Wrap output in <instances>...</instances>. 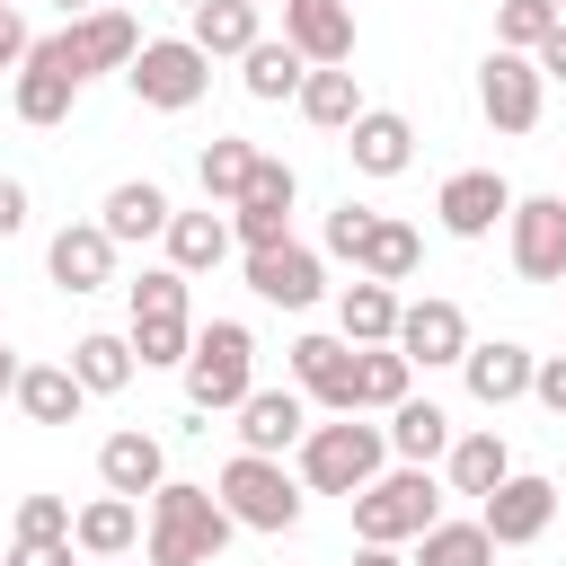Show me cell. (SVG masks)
<instances>
[{
    "mask_svg": "<svg viewBox=\"0 0 566 566\" xmlns=\"http://www.w3.org/2000/svg\"><path fill=\"white\" fill-rule=\"evenodd\" d=\"M18 539H71V504L62 495H18Z\"/></svg>",
    "mask_w": 566,
    "mask_h": 566,
    "instance_id": "ab89813d",
    "label": "cell"
},
{
    "mask_svg": "<svg viewBox=\"0 0 566 566\" xmlns=\"http://www.w3.org/2000/svg\"><path fill=\"white\" fill-rule=\"evenodd\" d=\"M416 566H495V531L486 522H433L416 539Z\"/></svg>",
    "mask_w": 566,
    "mask_h": 566,
    "instance_id": "d590c367",
    "label": "cell"
},
{
    "mask_svg": "<svg viewBox=\"0 0 566 566\" xmlns=\"http://www.w3.org/2000/svg\"><path fill=\"white\" fill-rule=\"evenodd\" d=\"M133 53H142V27H133V9H88V18H71L62 35H35V53H27V62L88 80V71H124Z\"/></svg>",
    "mask_w": 566,
    "mask_h": 566,
    "instance_id": "5b68a950",
    "label": "cell"
},
{
    "mask_svg": "<svg viewBox=\"0 0 566 566\" xmlns=\"http://www.w3.org/2000/svg\"><path fill=\"white\" fill-rule=\"evenodd\" d=\"M354 566H407V557H398V548H380V539H363V557H354Z\"/></svg>",
    "mask_w": 566,
    "mask_h": 566,
    "instance_id": "c3c4849f",
    "label": "cell"
},
{
    "mask_svg": "<svg viewBox=\"0 0 566 566\" xmlns=\"http://www.w3.org/2000/svg\"><path fill=\"white\" fill-rule=\"evenodd\" d=\"M230 239H239V230H230L212 203H203V212H177V221H168V265H177V274H212V265L230 256Z\"/></svg>",
    "mask_w": 566,
    "mask_h": 566,
    "instance_id": "83f0119b",
    "label": "cell"
},
{
    "mask_svg": "<svg viewBox=\"0 0 566 566\" xmlns=\"http://www.w3.org/2000/svg\"><path fill=\"white\" fill-rule=\"evenodd\" d=\"M380 460H389V424H363V407L301 433V486H310V495H345V504H354V495L380 478Z\"/></svg>",
    "mask_w": 566,
    "mask_h": 566,
    "instance_id": "7a4b0ae2",
    "label": "cell"
},
{
    "mask_svg": "<svg viewBox=\"0 0 566 566\" xmlns=\"http://www.w3.org/2000/svg\"><path fill=\"white\" fill-rule=\"evenodd\" d=\"M71 97H80V80H71V71H44V62H27V71H18V124H35V133H44V124H62V115H71Z\"/></svg>",
    "mask_w": 566,
    "mask_h": 566,
    "instance_id": "8d00e7d4",
    "label": "cell"
},
{
    "mask_svg": "<svg viewBox=\"0 0 566 566\" xmlns=\"http://www.w3.org/2000/svg\"><path fill=\"white\" fill-rule=\"evenodd\" d=\"M124 80H133V97H142L150 115H186V106L212 88V53H203L195 35H159V44H142V53L124 62Z\"/></svg>",
    "mask_w": 566,
    "mask_h": 566,
    "instance_id": "8992f818",
    "label": "cell"
},
{
    "mask_svg": "<svg viewBox=\"0 0 566 566\" xmlns=\"http://www.w3.org/2000/svg\"><path fill=\"white\" fill-rule=\"evenodd\" d=\"M531 371H539V354H531V345H513V336H495V345H469V354H460V380H469V398H478V407H513V398H531Z\"/></svg>",
    "mask_w": 566,
    "mask_h": 566,
    "instance_id": "2e32d148",
    "label": "cell"
},
{
    "mask_svg": "<svg viewBox=\"0 0 566 566\" xmlns=\"http://www.w3.org/2000/svg\"><path fill=\"white\" fill-rule=\"evenodd\" d=\"M548 27H557V0H504L495 9V44H513V53H539Z\"/></svg>",
    "mask_w": 566,
    "mask_h": 566,
    "instance_id": "f35d334b",
    "label": "cell"
},
{
    "mask_svg": "<svg viewBox=\"0 0 566 566\" xmlns=\"http://www.w3.org/2000/svg\"><path fill=\"white\" fill-rule=\"evenodd\" d=\"M133 354H142V371H150V363H177V371H186L195 318H186V310H142V318H133Z\"/></svg>",
    "mask_w": 566,
    "mask_h": 566,
    "instance_id": "74e56055",
    "label": "cell"
},
{
    "mask_svg": "<svg viewBox=\"0 0 566 566\" xmlns=\"http://www.w3.org/2000/svg\"><path fill=\"white\" fill-rule=\"evenodd\" d=\"M18 230H27V186L0 177V239H18Z\"/></svg>",
    "mask_w": 566,
    "mask_h": 566,
    "instance_id": "bcb514c9",
    "label": "cell"
},
{
    "mask_svg": "<svg viewBox=\"0 0 566 566\" xmlns=\"http://www.w3.org/2000/svg\"><path fill=\"white\" fill-rule=\"evenodd\" d=\"M292 380H301L310 407L354 416V345H345V336H301V345H292Z\"/></svg>",
    "mask_w": 566,
    "mask_h": 566,
    "instance_id": "9a60e30c",
    "label": "cell"
},
{
    "mask_svg": "<svg viewBox=\"0 0 566 566\" xmlns=\"http://www.w3.org/2000/svg\"><path fill=\"white\" fill-rule=\"evenodd\" d=\"M18 371H27V363H18L9 345H0V398H18Z\"/></svg>",
    "mask_w": 566,
    "mask_h": 566,
    "instance_id": "681fc988",
    "label": "cell"
},
{
    "mask_svg": "<svg viewBox=\"0 0 566 566\" xmlns=\"http://www.w3.org/2000/svg\"><path fill=\"white\" fill-rule=\"evenodd\" d=\"M345 150H354L363 177H407V159H416V124L389 115V106H363L354 133H345Z\"/></svg>",
    "mask_w": 566,
    "mask_h": 566,
    "instance_id": "ffe728a7",
    "label": "cell"
},
{
    "mask_svg": "<svg viewBox=\"0 0 566 566\" xmlns=\"http://www.w3.org/2000/svg\"><path fill=\"white\" fill-rule=\"evenodd\" d=\"M53 9H62V18H88V0H53Z\"/></svg>",
    "mask_w": 566,
    "mask_h": 566,
    "instance_id": "f907efd6",
    "label": "cell"
},
{
    "mask_svg": "<svg viewBox=\"0 0 566 566\" xmlns=\"http://www.w3.org/2000/svg\"><path fill=\"white\" fill-rule=\"evenodd\" d=\"M97 478H106V495H159V478H168V460H159V442L142 433V424H124V433H106L97 442Z\"/></svg>",
    "mask_w": 566,
    "mask_h": 566,
    "instance_id": "44dd1931",
    "label": "cell"
},
{
    "mask_svg": "<svg viewBox=\"0 0 566 566\" xmlns=\"http://www.w3.org/2000/svg\"><path fill=\"white\" fill-rule=\"evenodd\" d=\"M318 248H301V239H283V248H248V292L256 301H274V310H310L318 301Z\"/></svg>",
    "mask_w": 566,
    "mask_h": 566,
    "instance_id": "5bb4252c",
    "label": "cell"
},
{
    "mask_svg": "<svg viewBox=\"0 0 566 566\" xmlns=\"http://www.w3.org/2000/svg\"><path fill=\"white\" fill-rule=\"evenodd\" d=\"M44 265H53L62 292H97V283L115 274V239H106V221H62L53 248H44Z\"/></svg>",
    "mask_w": 566,
    "mask_h": 566,
    "instance_id": "ac0fdd59",
    "label": "cell"
},
{
    "mask_svg": "<svg viewBox=\"0 0 566 566\" xmlns=\"http://www.w3.org/2000/svg\"><path fill=\"white\" fill-rule=\"evenodd\" d=\"M292 195H301V177H292L283 159H256L248 195L230 203V230H239V248H283V239H292Z\"/></svg>",
    "mask_w": 566,
    "mask_h": 566,
    "instance_id": "8fae6325",
    "label": "cell"
},
{
    "mask_svg": "<svg viewBox=\"0 0 566 566\" xmlns=\"http://www.w3.org/2000/svg\"><path fill=\"white\" fill-rule=\"evenodd\" d=\"M80 539H9V566H71Z\"/></svg>",
    "mask_w": 566,
    "mask_h": 566,
    "instance_id": "ee69618b",
    "label": "cell"
},
{
    "mask_svg": "<svg viewBox=\"0 0 566 566\" xmlns=\"http://www.w3.org/2000/svg\"><path fill=\"white\" fill-rule=\"evenodd\" d=\"M18 407H27V424H80L88 389H80L71 363H27L18 371Z\"/></svg>",
    "mask_w": 566,
    "mask_h": 566,
    "instance_id": "cb8c5ba5",
    "label": "cell"
},
{
    "mask_svg": "<svg viewBox=\"0 0 566 566\" xmlns=\"http://www.w3.org/2000/svg\"><path fill=\"white\" fill-rule=\"evenodd\" d=\"M398 310H407V301H398L389 283L354 274L345 301H336V336H345V345H398Z\"/></svg>",
    "mask_w": 566,
    "mask_h": 566,
    "instance_id": "7402d4cb",
    "label": "cell"
},
{
    "mask_svg": "<svg viewBox=\"0 0 566 566\" xmlns=\"http://www.w3.org/2000/svg\"><path fill=\"white\" fill-rule=\"evenodd\" d=\"M230 504L212 495V486H186V478H159V495H150V566H212L221 548H230Z\"/></svg>",
    "mask_w": 566,
    "mask_h": 566,
    "instance_id": "6da1fadb",
    "label": "cell"
},
{
    "mask_svg": "<svg viewBox=\"0 0 566 566\" xmlns=\"http://www.w3.org/2000/svg\"><path fill=\"white\" fill-rule=\"evenodd\" d=\"M301 433H310V398H301V389H248V398H239V451L283 460Z\"/></svg>",
    "mask_w": 566,
    "mask_h": 566,
    "instance_id": "e0dca14e",
    "label": "cell"
},
{
    "mask_svg": "<svg viewBox=\"0 0 566 566\" xmlns=\"http://www.w3.org/2000/svg\"><path fill=\"white\" fill-rule=\"evenodd\" d=\"M442 522V486L407 460V469H380L363 495H354V539H380V548H398V539H424Z\"/></svg>",
    "mask_w": 566,
    "mask_h": 566,
    "instance_id": "277c9868",
    "label": "cell"
},
{
    "mask_svg": "<svg viewBox=\"0 0 566 566\" xmlns=\"http://www.w3.org/2000/svg\"><path fill=\"white\" fill-rule=\"evenodd\" d=\"M27 53H35V35H27V18L0 0V71H9V62H27Z\"/></svg>",
    "mask_w": 566,
    "mask_h": 566,
    "instance_id": "f6af8a7d",
    "label": "cell"
},
{
    "mask_svg": "<svg viewBox=\"0 0 566 566\" xmlns=\"http://www.w3.org/2000/svg\"><path fill=\"white\" fill-rule=\"evenodd\" d=\"M212 495L230 504V522H239V531H274V539H283V531L301 522V486H292V478H283V460H265V451H239V460L212 478Z\"/></svg>",
    "mask_w": 566,
    "mask_h": 566,
    "instance_id": "52a82bcc",
    "label": "cell"
},
{
    "mask_svg": "<svg viewBox=\"0 0 566 566\" xmlns=\"http://www.w3.org/2000/svg\"><path fill=\"white\" fill-rule=\"evenodd\" d=\"M557 18H566V0H557Z\"/></svg>",
    "mask_w": 566,
    "mask_h": 566,
    "instance_id": "db71d44e",
    "label": "cell"
},
{
    "mask_svg": "<svg viewBox=\"0 0 566 566\" xmlns=\"http://www.w3.org/2000/svg\"><path fill=\"white\" fill-rule=\"evenodd\" d=\"M398 398H416V363L398 354V345H363L354 354V407H398Z\"/></svg>",
    "mask_w": 566,
    "mask_h": 566,
    "instance_id": "f1b7e54d",
    "label": "cell"
},
{
    "mask_svg": "<svg viewBox=\"0 0 566 566\" xmlns=\"http://www.w3.org/2000/svg\"><path fill=\"white\" fill-rule=\"evenodd\" d=\"M203 53H248L256 44V0H195V27H186Z\"/></svg>",
    "mask_w": 566,
    "mask_h": 566,
    "instance_id": "e575fe53",
    "label": "cell"
},
{
    "mask_svg": "<svg viewBox=\"0 0 566 566\" xmlns=\"http://www.w3.org/2000/svg\"><path fill=\"white\" fill-rule=\"evenodd\" d=\"M531 62H539V80H566V18H557V27H548V44H539V53H531Z\"/></svg>",
    "mask_w": 566,
    "mask_h": 566,
    "instance_id": "7dc6e473",
    "label": "cell"
},
{
    "mask_svg": "<svg viewBox=\"0 0 566 566\" xmlns=\"http://www.w3.org/2000/svg\"><path fill=\"white\" fill-rule=\"evenodd\" d=\"M97 221H106V239H115V248H124V239H168L177 203H168L150 177H124V186L106 195V212H97Z\"/></svg>",
    "mask_w": 566,
    "mask_h": 566,
    "instance_id": "603a6c76",
    "label": "cell"
},
{
    "mask_svg": "<svg viewBox=\"0 0 566 566\" xmlns=\"http://www.w3.org/2000/svg\"><path fill=\"white\" fill-rule=\"evenodd\" d=\"M133 363H142L133 336H80V345H71V371H80L88 398H115V389L133 380Z\"/></svg>",
    "mask_w": 566,
    "mask_h": 566,
    "instance_id": "836d02e7",
    "label": "cell"
},
{
    "mask_svg": "<svg viewBox=\"0 0 566 566\" xmlns=\"http://www.w3.org/2000/svg\"><path fill=\"white\" fill-rule=\"evenodd\" d=\"M389 451L416 460V469L442 460V451H451V416H442L433 398H398V407H389Z\"/></svg>",
    "mask_w": 566,
    "mask_h": 566,
    "instance_id": "f546056e",
    "label": "cell"
},
{
    "mask_svg": "<svg viewBox=\"0 0 566 566\" xmlns=\"http://www.w3.org/2000/svg\"><path fill=\"white\" fill-rule=\"evenodd\" d=\"M557 292H566V283H557Z\"/></svg>",
    "mask_w": 566,
    "mask_h": 566,
    "instance_id": "11a10c76",
    "label": "cell"
},
{
    "mask_svg": "<svg viewBox=\"0 0 566 566\" xmlns=\"http://www.w3.org/2000/svg\"><path fill=\"white\" fill-rule=\"evenodd\" d=\"M504 478H513V451H504V433H495V424L451 442V495H495Z\"/></svg>",
    "mask_w": 566,
    "mask_h": 566,
    "instance_id": "4dcf8cb0",
    "label": "cell"
},
{
    "mask_svg": "<svg viewBox=\"0 0 566 566\" xmlns=\"http://www.w3.org/2000/svg\"><path fill=\"white\" fill-rule=\"evenodd\" d=\"M301 115H310L318 133H354V115H363L354 71H345V62H310V80H301Z\"/></svg>",
    "mask_w": 566,
    "mask_h": 566,
    "instance_id": "4316f807",
    "label": "cell"
},
{
    "mask_svg": "<svg viewBox=\"0 0 566 566\" xmlns=\"http://www.w3.org/2000/svg\"><path fill=\"white\" fill-rule=\"evenodd\" d=\"M371 221H380V212H363V203H336V212H327V256H354V248L371 239Z\"/></svg>",
    "mask_w": 566,
    "mask_h": 566,
    "instance_id": "b9f144b4",
    "label": "cell"
},
{
    "mask_svg": "<svg viewBox=\"0 0 566 566\" xmlns=\"http://www.w3.org/2000/svg\"><path fill=\"white\" fill-rule=\"evenodd\" d=\"M142 9H150V0H142Z\"/></svg>",
    "mask_w": 566,
    "mask_h": 566,
    "instance_id": "9f6ffc18",
    "label": "cell"
},
{
    "mask_svg": "<svg viewBox=\"0 0 566 566\" xmlns=\"http://www.w3.org/2000/svg\"><path fill=\"white\" fill-rule=\"evenodd\" d=\"M478 522L495 531V548H531V539L557 522V478H531V469H513L495 495H478Z\"/></svg>",
    "mask_w": 566,
    "mask_h": 566,
    "instance_id": "30bf717a",
    "label": "cell"
},
{
    "mask_svg": "<svg viewBox=\"0 0 566 566\" xmlns=\"http://www.w3.org/2000/svg\"><path fill=\"white\" fill-rule=\"evenodd\" d=\"M283 44L310 62H354V0H283Z\"/></svg>",
    "mask_w": 566,
    "mask_h": 566,
    "instance_id": "d6986e66",
    "label": "cell"
},
{
    "mask_svg": "<svg viewBox=\"0 0 566 566\" xmlns=\"http://www.w3.org/2000/svg\"><path fill=\"white\" fill-rule=\"evenodd\" d=\"M398 354H407V363H424V371L460 363V354H469V318H460V301H442V292L407 301V310H398Z\"/></svg>",
    "mask_w": 566,
    "mask_h": 566,
    "instance_id": "4fadbf2b",
    "label": "cell"
},
{
    "mask_svg": "<svg viewBox=\"0 0 566 566\" xmlns=\"http://www.w3.org/2000/svg\"><path fill=\"white\" fill-rule=\"evenodd\" d=\"M513 274L531 283H566V195H513Z\"/></svg>",
    "mask_w": 566,
    "mask_h": 566,
    "instance_id": "ba28073f",
    "label": "cell"
},
{
    "mask_svg": "<svg viewBox=\"0 0 566 566\" xmlns=\"http://www.w3.org/2000/svg\"><path fill=\"white\" fill-rule=\"evenodd\" d=\"M539 62L531 53H513V44H495L486 53V71H478V106H486V124L495 133H531L539 124Z\"/></svg>",
    "mask_w": 566,
    "mask_h": 566,
    "instance_id": "9c48e42d",
    "label": "cell"
},
{
    "mask_svg": "<svg viewBox=\"0 0 566 566\" xmlns=\"http://www.w3.org/2000/svg\"><path fill=\"white\" fill-rule=\"evenodd\" d=\"M97 566H124V557H97Z\"/></svg>",
    "mask_w": 566,
    "mask_h": 566,
    "instance_id": "f5cc1de1",
    "label": "cell"
},
{
    "mask_svg": "<svg viewBox=\"0 0 566 566\" xmlns=\"http://www.w3.org/2000/svg\"><path fill=\"white\" fill-rule=\"evenodd\" d=\"M416 256H424V239H416L407 221H389V212H380V221H371V239L354 248V274H371V283H407V274H416Z\"/></svg>",
    "mask_w": 566,
    "mask_h": 566,
    "instance_id": "d6a6232c",
    "label": "cell"
},
{
    "mask_svg": "<svg viewBox=\"0 0 566 566\" xmlns=\"http://www.w3.org/2000/svg\"><path fill=\"white\" fill-rule=\"evenodd\" d=\"M433 212H442V230H451V239H486L495 221H513V186H504L495 168H460V177H442Z\"/></svg>",
    "mask_w": 566,
    "mask_h": 566,
    "instance_id": "7c38bea8",
    "label": "cell"
},
{
    "mask_svg": "<svg viewBox=\"0 0 566 566\" xmlns=\"http://www.w3.org/2000/svg\"><path fill=\"white\" fill-rule=\"evenodd\" d=\"M124 292H133V318H142V310H186V274H177V265H150V274L124 283Z\"/></svg>",
    "mask_w": 566,
    "mask_h": 566,
    "instance_id": "60d3db41",
    "label": "cell"
},
{
    "mask_svg": "<svg viewBox=\"0 0 566 566\" xmlns=\"http://www.w3.org/2000/svg\"><path fill=\"white\" fill-rule=\"evenodd\" d=\"M256 9H283V0H256Z\"/></svg>",
    "mask_w": 566,
    "mask_h": 566,
    "instance_id": "816d5d0a",
    "label": "cell"
},
{
    "mask_svg": "<svg viewBox=\"0 0 566 566\" xmlns=\"http://www.w3.org/2000/svg\"><path fill=\"white\" fill-rule=\"evenodd\" d=\"M531 398H539L548 416H566V354H539V371H531Z\"/></svg>",
    "mask_w": 566,
    "mask_h": 566,
    "instance_id": "7bdbcfd3",
    "label": "cell"
},
{
    "mask_svg": "<svg viewBox=\"0 0 566 566\" xmlns=\"http://www.w3.org/2000/svg\"><path fill=\"white\" fill-rule=\"evenodd\" d=\"M256 142H239V133H221V142H203V159H195V177H203V203H239L248 195V177H256Z\"/></svg>",
    "mask_w": 566,
    "mask_h": 566,
    "instance_id": "1f68e13d",
    "label": "cell"
},
{
    "mask_svg": "<svg viewBox=\"0 0 566 566\" xmlns=\"http://www.w3.org/2000/svg\"><path fill=\"white\" fill-rule=\"evenodd\" d=\"M71 539H80V557H124L142 539V504L133 495H97V504L71 513Z\"/></svg>",
    "mask_w": 566,
    "mask_h": 566,
    "instance_id": "d4e9b609",
    "label": "cell"
},
{
    "mask_svg": "<svg viewBox=\"0 0 566 566\" xmlns=\"http://www.w3.org/2000/svg\"><path fill=\"white\" fill-rule=\"evenodd\" d=\"M248 389H256V336H248L239 318L195 327V354H186V407H195V416H239Z\"/></svg>",
    "mask_w": 566,
    "mask_h": 566,
    "instance_id": "3957f363",
    "label": "cell"
},
{
    "mask_svg": "<svg viewBox=\"0 0 566 566\" xmlns=\"http://www.w3.org/2000/svg\"><path fill=\"white\" fill-rule=\"evenodd\" d=\"M239 62H248L239 80H248L256 106H283V97H301V80H310V53H301V44H265V35H256Z\"/></svg>",
    "mask_w": 566,
    "mask_h": 566,
    "instance_id": "484cf974",
    "label": "cell"
}]
</instances>
